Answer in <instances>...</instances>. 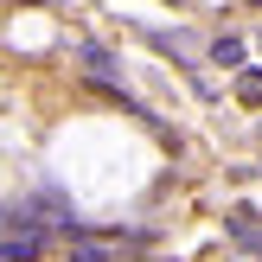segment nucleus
<instances>
[{"label":"nucleus","instance_id":"f257e3e1","mask_svg":"<svg viewBox=\"0 0 262 262\" xmlns=\"http://www.w3.org/2000/svg\"><path fill=\"white\" fill-rule=\"evenodd\" d=\"M38 256H45V230H38V224L0 230V262H38Z\"/></svg>","mask_w":262,"mask_h":262},{"label":"nucleus","instance_id":"f03ea898","mask_svg":"<svg viewBox=\"0 0 262 262\" xmlns=\"http://www.w3.org/2000/svg\"><path fill=\"white\" fill-rule=\"evenodd\" d=\"M230 237H237L243 250H262V224H256L250 205H237V211H230Z\"/></svg>","mask_w":262,"mask_h":262},{"label":"nucleus","instance_id":"7ed1b4c3","mask_svg":"<svg viewBox=\"0 0 262 262\" xmlns=\"http://www.w3.org/2000/svg\"><path fill=\"white\" fill-rule=\"evenodd\" d=\"M211 64H243V38H217V45H211Z\"/></svg>","mask_w":262,"mask_h":262}]
</instances>
